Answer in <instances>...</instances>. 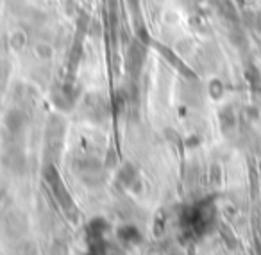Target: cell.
<instances>
[{"label":"cell","instance_id":"obj_1","mask_svg":"<svg viewBox=\"0 0 261 255\" xmlns=\"http://www.w3.org/2000/svg\"><path fill=\"white\" fill-rule=\"evenodd\" d=\"M129 59H130V65H133V68L138 72L140 68H142L143 61H145V50H143V47L140 43H133L129 48Z\"/></svg>","mask_w":261,"mask_h":255},{"label":"cell","instance_id":"obj_2","mask_svg":"<svg viewBox=\"0 0 261 255\" xmlns=\"http://www.w3.org/2000/svg\"><path fill=\"white\" fill-rule=\"evenodd\" d=\"M129 4H133V8H138V0H129Z\"/></svg>","mask_w":261,"mask_h":255}]
</instances>
